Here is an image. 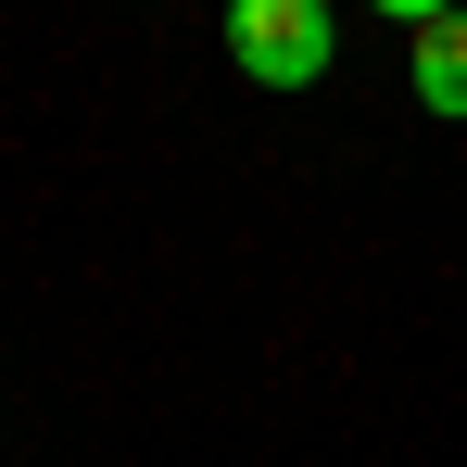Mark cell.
<instances>
[{
    "label": "cell",
    "mask_w": 467,
    "mask_h": 467,
    "mask_svg": "<svg viewBox=\"0 0 467 467\" xmlns=\"http://www.w3.org/2000/svg\"><path fill=\"white\" fill-rule=\"evenodd\" d=\"M228 64L253 88H316L328 77V0H228Z\"/></svg>",
    "instance_id": "6da1fadb"
},
{
    "label": "cell",
    "mask_w": 467,
    "mask_h": 467,
    "mask_svg": "<svg viewBox=\"0 0 467 467\" xmlns=\"http://www.w3.org/2000/svg\"><path fill=\"white\" fill-rule=\"evenodd\" d=\"M404 77L430 114H455L467 127V13H430V26H404Z\"/></svg>",
    "instance_id": "7a4b0ae2"
},
{
    "label": "cell",
    "mask_w": 467,
    "mask_h": 467,
    "mask_svg": "<svg viewBox=\"0 0 467 467\" xmlns=\"http://www.w3.org/2000/svg\"><path fill=\"white\" fill-rule=\"evenodd\" d=\"M379 13L391 26H430V13H455V0H379Z\"/></svg>",
    "instance_id": "3957f363"
}]
</instances>
